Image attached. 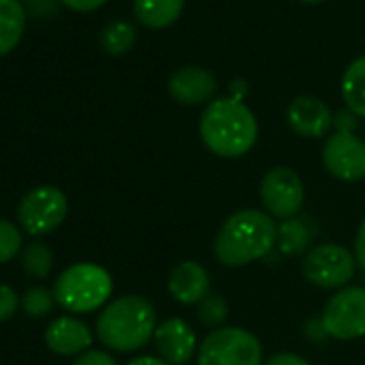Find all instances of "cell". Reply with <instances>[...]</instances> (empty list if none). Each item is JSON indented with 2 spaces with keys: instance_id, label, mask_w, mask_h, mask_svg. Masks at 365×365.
Listing matches in <instances>:
<instances>
[{
  "instance_id": "obj_1",
  "label": "cell",
  "mask_w": 365,
  "mask_h": 365,
  "mask_svg": "<svg viewBox=\"0 0 365 365\" xmlns=\"http://www.w3.org/2000/svg\"><path fill=\"white\" fill-rule=\"evenodd\" d=\"M200 138L211 153L237 159L256 144L258 120L241 99H215L200 116Z\"/></svg>"
},
{
  "instance_id": "obj_2",
  "label": "cell",
  "mask_w": 365,
  "mask_h": 365,
  "mask_svg": "<svg viewBox=\"0 0 365 365\" xmlns=\"http://www.w3.org/2000/svg\"><path fill=\"white\" fill-rule=\"evenodd\" d=\"M275 243V220L258 209H243L222 224L215 237V258L226 267H243L264 258Z\"/></svg>"
},
{
  "instance_id": "obj_3",
  "label": "cell",
  "mask_w": 365,
  "mask_h": 365,
  "mask_svg": "<svg viewBox=\"0 0 365 365\" xmlns=\"http://www.w3.org/2000/svg\"><path fill=\"white\" fill-rule=\"evenodd\" d=\"M157 329L155 307L138 294L114 299L97 318V337L116 352H133L146 346Z\"/></svg>"
},
{
  "instance_id": "obj_4",
  "label": "cell",
  "mask_w": 365,
  "mask_h": 365,
  "mask_svg": "<svg viewBox=\"0 0 365 365\" xmlns=\"http://www.w3.org/2000/svg\"><path fill=\"white\" fill-rule=\"evenodd\" d=\"M112 294L110 273L93 262H80L61 273L54 284V299L67 312H95Z\"/></svg>"
},
{
  "instance_id": "obj_5",
  "label": "cell",
  "mask_w": 365,
  "mask_h": 365,
  "mask_svg": "<svg viewBox=\"0 0 365 365\" xmlns=\"http://www.w3.org/2000/svg\"><path fill=\"white\" fill-rule=\"evenodd\" d=\"M198 365H264L260 339L241 327H222L205 337Z\"/></svg>"
},
{
  "instance_id": "obj_6",
  "label": "cell",
  "mask_w": 365,
  "mask_h": 365,
  "mask_svg": "<svg viewBox=\"0 0 365 365\" xmlns=\"http://www.w3.org/2000/svg\"><path fill=\"white\" fill-rule=\"evenodd\" d=\"M322 329L335 339L365 335V288L346 286L333 294L322 312Z\"/></svg>"
},
{
  "instance_id": "obj_7",
  "label": "cell",
  "mask_w": 365,
  "mask_h": 365,
  "mask_svg": "<svg viewBox=\"0 0 365 365\" xmlns=\"http://www.w3.org/2000/svg\"><path fill=\"white\" fill-rule=\"evenodd\" d=\"M356 271L354 256L337 243H320L303 260V275L318 288H341Z\"/></svg>"
},
{
  "instance_id": "obj_8",
  "label": "cell",
  "mask_w": 365,
  "mask_h": 365,
  "mask_svg": "<svg viewBox=\"0 0 365 365\" xmlns=\"http://www.w3.org/2000/svg\"><path fill=\"white\" fill-rule=\"evenodd\" d=\"M67 196L58 187H37L29 192L18 209L20 224L33 237H43L56 230L67 217Z\"/></svg>"
},
{
  "instance_id": "obj_9",
  "label": "cell",
  "mask_w": 365,
  "mask_h": 365,
  "mask_svg": "<svg viewBox=\"0 0 365 365\" xmlns=\"http://www.w3.org/2000/svg\"><path fill=\"white\" fill-rule=\"evenodd\" d=\"M260 198L271 217L292 220L303 207L305 187L294 170L277 165L264 174L260 182Z\"/></svg>"
},
{
  "instance_id": "obj_10",
  "label": "cell",
  "mask_w": 365,
  "mask_h": 365,
  "mask_svg": "<svg viewBox=\"0 0 365 365\" xmlns=\"http://www.w3.org/2000/svg\"><path fill=\"white\" fill-rule=\"evenodd\" d=\"M322 163L339 180L356 182L365 178V142L354 133H333L322 148Z\"/></svg>"
},
{
  "instance_id": "obj_11",
  "label": "cell",
  "mask_w": 365,
  "mask_h": 365,
  "mask_svg": "<svg viewBox=\"0 0 365 365\" xmlns=\"http://www.w3.org/2000/svg\"><path fill=\"white\" fill-rule=\"evenodd\" d=\"M155 348L170 365H185L196 354V333L182 318H168L155 329Z\"/></svg>"
},
{
  "instance_id": "obj_12",
  "label": "cell",
  "mask_w": 365,
  "mask_h": 365,
  "mask_svg": "<svg viewBox=\"0 0 365 365\" xmlns=\"http://www.w3.org/2000/svg\"><path fill=\"white\" fill-rule=\"evenodd\" d=\"M168 91L182 106H198L215 95L217 78L202 67H180L170 76Z\"/></svg>"
},
{
  "instance_id": "obj_13",
  "label": "cell",
  "mask_w": 365,
  "mask_h": 365,
  "mask_svg": "<svg viewBox=\"0 0 365 365\" xmlns=\"http://www.w3.org/2000/svg\"><path fill=\"white\" fill-rule=\"evenodd\" d=\"M288 125L303 138H324L333 125L329 106L312 95H301L288 106Z\"/></svg>"
},
{
  "instance_id": "obj_14",
  "label": "cell",
  "mask_w": 365,
  "mask_h": 365,
  "mask_svg": "<svg viewBox=\"0 0 365 365\" xmlns=\"http://www.w3.org/2000/svg\"><path fill=\"white\" fill-rule=\"evenodd\" d=\"M209 288H211L209 271L200 262H194V260H185L178 267H174L168 279L170 294L182 305L200 303L205 297H209Z\"/></svg>"
},
{
  "instance_id": "obj_15",
  "label": "cell",
  "mask_w": 365,
  "mask_h": 365,
  "mask_svg": "<svg viewBox=\"0 0 365 365\" xmlns=\"http://www.w3.org/2000/svg\"><path fill=\"white\" fill-rule=\"evenodd\" d=\"M46 344L52 352L61 356H71L86 352L93 344V335L82 320L73 316H61L46 329Z\"/></svg>"
},
{
  "instance_id": "obj_16",
  "label": "cell",
  "mask_w": 365,
  "mask_h": 365,
  "mask_svg": "<svg viewBox=\"0 0 365 365\" xmlns=\"http://www.w3.org/2000/svg\"><path fill=\"white\" fill-rule=\"evenodd\" d=\"M26 9L20 0H0V56L9 54L22 39Z\"/></svg>"
},
{
  "instance_id": "obj_17",
  "label": "cell",
  "mask_w": 365,
  "mask_h": 365,
  "mask_svg": "<svg viewBox=\"0 0 365 365\" xmlns=\"http://www.w3.org/2000/svg\"><path fill=\"white\" fill-rule=\"evenodd\" d=\"M185 0H133V11L140 24L148 29L170 26L182 11Z\"/></svg>"
},
{
  "instance_id": "obj_18",
  "label": "cell",
  "mask_w": 365,
  "mask_h": 365,
  "mask_svg": "<svg viewBox=\"0 0 365 365\" xmlns=\"http://www.w3.org/2000/svg\"><path fill=\"white\" fill-rule=\"evenodd\" d=\"M341 97L356 116L365 118V56L354 58L341 78Z\"/></svg>"
},
{
  "instance_id": "obj_19",
  "label": "cell",
  "mask_w": 365,
  "mask_h": 365,
  "mask_svg": "<svg viewBox=\"0 0 365 365\" xmlns=\"http://www.w3.org/2000/svg\"><path fill=\"white\" fill-rule=\"evenodd\" d=\"M133 43H135V29L133 24L125 20L110 22L101 33V48L108 54H114V56L125 54L127 50H131Z\"/></svg>"
},
{
  "instance_id": "obj_20",
  "label": "cell",
  "mask_w": 365,
  "mask_h": 365,
  "mask_svg": "<svg viewBox=\"0 0 365 365\" xmlns=\"http://www.w3.org/2000/svg\"><path fill=\"white\" fill-rule=\"evenodd\" d=\"M54 267V254L48 245L43 243H31L24 252H22V269L35 277V279H43L50 275Z\"/></svg>"
},
{
  "instance_id": "obj_21",
  "label": "cell",
  "mask_w": 365,
  "mask_h": 365,
  "mask_svg": "<svg viewBox=\"0 0 365 365\" xmlns=\"http://www.w3.org/2000/svg\"><path fill=\"white\" fill-rule=\"evenodd\" d=\"M309 241V230L305 226L303 220L299 217H292V220H286L279 228H277V243L279 247L286 252V254H299L305 250Z\"/></svg>"
},
{
  "instance_id": "obj_22",
  "label": "cell",
  "mask_w": 365,
  "mask_h": 365,
  "mask_svg": "<svg viewBox=\"0 0 365 365\" xmlns=\"http://www.w3.org/2000/svg\"><path fill=\"white\" fill-rule=\"evenodd\" d=\"M56 299L54 294L48 290V288H41V286H35V288H29L22 297V309L33 316V318H43L52 312Z\"/></svg>"
},
{
  "instance_id": "obj_23",
  "label": "cell",
  "mask_w": 365,
  "mask_h": 365,
  "mask_svg": "<svg viewBox=\"0 0 365 365\" xmlns=\"http://www.w3.org/2000/svg\"><path fill=\"white\" fill-rule=\"evenodd\" d=\"M20 250H22L20 230L11 222L0 220V264L14 260L20 254Z\"/></svg>"
},
{
  "instance_id": "obj_24",
  "label": "cell",
  "mask_w": 365,
  "mask_h": 365,
  "mask_svg": "<svg viewBox=\"0 0 365 365\" xmlns=\"http://www.w3.org/2000/svg\"><path fill=\"white\" fill-rule=\"evenodd\" d=\"M198 316L205 324H211V327H217L226 320L228 316V305L222 297L217 294H209L200 301V307H198Z\"/></svg>"
},
{
  "instance_id": "obj_25",
  "label": "cell",
  "mask_w": 365,
  "mask_h": 365,
  "mask_svg": "<svg viewBox=\"0 0 365 365\" xmlns=\"http://www.w3.org/2000/svg\"><path fill=\"white\" fill-rule=\"evenodd\" d=\"M18 305H20V299L16 290L7 284H0V322L9 320L18 312Z\"/></svg>"
},
{
  "instance_id": "obj_26",
  "label": "cell",
  "mask_w": 365,
  "mask_h": 365,
  "mask_svg": "<svg viewBox=\"0 0 365 365\" xmlns=\"http://www.w3.org/2000/svg\"><path fill=\"white\" fill-rule=\"evenodd\" d=\"M24 9L35 18H52L58 11L56 0H24Z\"/></svg>"
},
{
  "instance_id": "obj_27",
  "label": "cell",
  "mask_w": 365,
  "mask_h": 365,
  "mask_svg": "<svg viewBox=\"0 0 365 365\" xmlns=\"http://www.w3.org/2000/svg\"><path fill=\"white\" fill-rule=\"evenodd\" d=\"M73 365H116V361L106 350H86Z\"/></svg>"
},
{
  "instance_id": "obj_28",
  "label": "cell",
  "mask_w": 365,
  "mask_h": 365,
  "mask_svg": "<svg viewBox=\"0 0 365 365\" xmlns=\"http://www.w3.org/2000/svg\"><path fill=\"white\" fill-rule=\"evenodd\" d=\"M333 125L337 127V133H352L356 127V114L352 110H339L333 118Z\"/></svg>"
},
{
  "instance_id": "obj_29",
  "label": "cell",
  "mask_w": 365,
  "mask_h": 365,
  "mask_svg": "<svg viewBox=\"0 0 365 365\" xmlns=\"http://www.w3.org/2000/svg\"><path fill=\"white\" fill-rule=\"evenodd\" d=\"M264 365H309L301 354H294V352H279V354H273L269 361H264Z\"/></svg>"
},
{
  "instance_id": "obj_30",
  "label": "cell",
  "mask_w": 365,
  "mask_h": 365,
  "mask_svg": "<svg viewBox=\"0 0 365 365\" xmlns=\"http://www.w3.org/2000/svg\"><path fill=\"white\" fill-rule=\"evenodd\" d=\"M354 260H356V267L365 271V222L359 226L356 237H354Z\"/></svg>"
},
{
  "instance_id": "obj_31",
  "label": "cell",
  "mask_w": 365,
  "mask_h": 365,
  "mask_svg": "<svg viewBox=\"0 0 365 365\" xmlns=\"http://www.w3.org/2000/svg\"><path fill=\"white\" fill-rule=\"evenodd\" d=\"M61 3L73 11H93V9L101 7L106 0H61Z\"/></svg>"
},
{
  "instance_id": "obj_32",
  "label": "cell",
  "mask_w": 365,
  "mask_h": 365,
  "mask_svg": "<svg viewBox=\"0 0 365 365\" xmlns=\"http://www.w3.org/2000/svg\"><path fill=\"white\" fill-rule=\"evenodd\" d=\"M127 365H170V363H165L161 356H150V354H144V356H138V359L129 361Z\"/></svg>"
},
{
  "instance_id": "obj_33",
  "label": "cell",
  "mask_w": 365,
  "mask_h": 365,
  "mask_svg": "<svg viewBox=\"0 0 365 365\" xmlns=\"http://www.w3.org/2000/svg\"><path fill=\"white\" fill-rule=\"evenodd\" d=\"M307 3H318V0H307Z\"/></svg>"
}]
</instances>
